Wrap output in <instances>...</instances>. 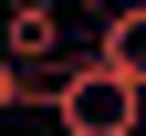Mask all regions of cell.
<instances>
[{"label":"cell","mask_w":146,"mask_h":136,"mask_svg":"<svg viewBox=\"0 0 146 136\" xmlns=\"http://www.w3.org/2000/svg\"><path fill=\"white\" fill-rule=\"evenodd\" d=\"M42 105H52V126H63V136H136V126H146V94H136V84H115L94 52L52 73Z\"/></svg>","instance_id":"cell-1"},{"label":"cell","mask_w":146,"mask_h":136,"mask_svg":"<svg viewBox=\"0 0 146 136\" xmlns=\"http://www.w3.org/2000/svg\"><path fill=\"white\" fill-rule=\"evenodd\" d=\"M0 63L21 73V84L52 73L63 63V11H52V0H11V11H0Z\"/></svg>","instance_id":"cell-2"},{"label":"cell","mask_w":146,"mask_h":136,"mask_svg":"<svg viewBox=\"0 0 146 136\" xmlns=\"http://www.w3.org/2000/svg\"><path fill=\"white\" fill-rule=\"evenodd\" d=\"M94 63L115 73V84H136V94H146V0H115V11L94 21Z\"/></svg>","instance_id":"cell-3"},{"label":"cell","mask_w":146,"mask_h":136,"mask_svg":"<svg viewBox=\"0 0 146 136\" xmlns=\"http://www.w3.org/2000/svg\"><path fill=\"white\" fill-rule=\"evenodd\" d=\"M11 105H42V84H21V73L0 63V115H11Z\"/></svg>","instance_id":"cell-4"},{"label":"cell","mask_w":146,"mask_h":136,"mask_svg":"<svg viewBox=\"0 0 146 136\" xmlns=\"http://www.w3.org/2000/svg\"><path fill=\"white\" fill-rule=\"evenodd\" d=\"M52 11H63V21H73V11H94V21H104V11H115V0H52Z\"/></svg>","instance_id":"cell-5"}]
</instances>
